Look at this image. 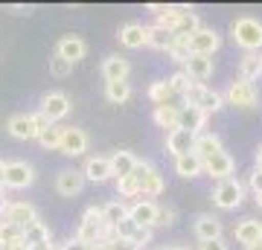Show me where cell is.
<instances>
[{"label":"cell","instance_id":"obj_1","mask_svg":"<svg viewBox=\"0 0 262 250\" xmlns=\"http://www.w3.org/2000/svg\"><path fill=\"white\" fill-rule=\"evenodd\" d=\"M230 35L245 53H256L262 47V24L256 18H236L230 24Z\"/></svg>","mask_w":262,"mask_h":250},{"label":"cell","instance_id":"obj_2","mask_svg":"<svg viewBox=\"0 0 262 250\" xmlns=\"http://www.w3.org/2000/svg\"><path fill=\"white\" fill-rule=\"evenodd\" d=\"M134 180H137V189H140V195L149 201V198H158V195H163V189H166V184H163V175H160L158 169L151 166L149 160H137V166H134Z\"/></svg>","mask_w":262,"mask_h":250},{"label":"cell","instance_id":"obj_3","mask_svg":"<svg viewBox=\"0 0 262 250\" xmlns=\"http://www.w3.org/2000/svg\"><path fill=\"white\" fill-rule=\"evenodd\" d=\"M184 99H187V105L198 108L201 113H215L225 105V99H222L213 87H207V84H189V90L184 93Z\"/></svg>","mask_w":262,"mask_h":250},{"label":"cell","instance_id":"obj_4","mask_svg":"<svg viewBox=\"0 0 262 250\" xmlns=\"http://www.w3.org/2000/svg\"><path fill=\"white\" fill-rule=\"evenodd\" d=\"M35 180V169L27 160H9L3 163V186L6 189H27Z\"/></svg>","mask_w":262,"mask_h":250},{"label":"cell","instance_id":"obj_5","mask_svg":"<svg viewBox=\"0 0 262 250\" xmlns=\"http://www.w3.org/2000/svg\"><path fill=\"white\" fill-rule=\"evenodd\" d=\"M222 47V38H219V32L210 27H198L192 35H187V50L189 56H213L215 50Z\"/></svg>","mask_w":262,"mask_h":250},{"label":"cell","instance_id":"obj_6","mask_svg":"<svg viewBox=\"0 0 262 250\" xmlns=\"http://www.w3.org/2000/svg\"><path fill=\"white\" fill-rule=\"evenodd\" d=\"M50 122L41 117V113H18V117H12L9 120V134L12 137H18V140H35L38 137V131L41 128H47Z\"/></svg>","mask_w":262,"mask_h":250},{"label":"cell","instance_id":"obj_7","mask_svg":"<svg viewBox=\"0 0 262 250\" xmlns=\"http://www.w3.org/2000/svg\"><path fill=\"white\" fill-rule=\"evenodd\" d=\"M242 195H245V186L236 177H227V180H222V184L215 186L213 204L219 210H236V207L242 204Z\"/></svg>","mask_w":262,"mask_h":250},{"label":"cell","instance_id":"obj_8","mask_svg":"<svg viewBox=\"0 0 262 250\" xmlns=\"http://www.w3.org/2000/svg\"><path fill=\"white\" fill-rule=\"evenodd\" d=\"M41 117L50 122V125H56L58 120H64L67 113H70V99H67V93L61 90H50L44 99H41Z\"/></svg>","mask_w":262,"mask_h":250},{"label":"cell","instance_id":"obj_9","mask_svg":"<svg viewBox=\"0 0 262 250\" xmlns=\"http://www.w3.org/2000/svg\"><path fill=\"white\" fill-rule=\"evenodd\" d=\"M227 102L236 105V108H256V102H259V90H256V84L245 82V79L230 82V87H227Z\"/></svg>","mask_w":262,"mask_h":250},{"label":"cell","instance_id":"obj_10","mask_svg":"<svg viewBox=\"0 0 262 250\" xmlns=\"http://www.w3.org/2000/svg\"><path fill=\"white\" fill-rule=\"evenodd\" d=\"M3 221H9V224H15V227H20V230H27L32 221H38V210L32 204H27V201H9L6 213H3Z\"/></svg>","mask_w":262,"mask_h":250},{"label":"cell","instance_id":"obj_11","mask_svg":"<svg viewBox=\"0 0 262 250\" xmlns=\"http://www.w3.org/2000/svg\"><path fill=\"white\" fill-rule=\"evenodd\" d=\"M84 189V175L82 169H61L56 175V192L61 198H76Z\"/></svg>","mask_w":262,"mask_h":250},{"label":"cell","instance_id":"obj_12","mask_svg":"<svg viewBox=\"0 0 262 250\" xmlns=\"http://www.w3.org/2000/svg\"><path fill=\"white\" fill-rule=\"evenodd\" d=\"M58 151L67 154V157H79L88 151V134L82 128H61V143H58Z\"/></svg>","mask_w":262,"mask_h":250},{"label":"cell","instance_id":"obj_13","mask_svg":"<svg viewBox=\"0 0 262 250\" xmlns=\"http://www.w3.org/2000/svg\"><path fill=\"white\" fill-rule=\"evenodd\" d=\"M184 73H187V79L192 84H204V79H210V76H213V58H207V56H189L187 61H184Z\"/></svg>","mask_w":262,"mask_h":250},{"label":"cell","instance_id":"obj_14","mask_svg":"<svg viewBox=\"0 0 262 250\" xmlns=\"http://www.w3.org/2000/svg\"><path fill=\"white\" fill-rule=\"evenodd\" d=\"M84 53H88V44H84L79 35H64V38L56 44V56H61L64 61H70V64L82 61Z\"/></svg>","mask_w":262,"mask_h":250},{"label":"cell","instance_id":"obj_15","mask_svg":"<svg viewBox=\"0 0 262 250\" xmlns=\"http://www.w3.org/2000/svg\"><path fill=\"white\" fill-rule=\"evenodd\" d=\"M155 215H158V204L155 201H146V198H140V201H134V204L128 207V218L137 227H155Z\"/></svg>","mask_w":262,"mask_h":250},{"label":"cell","instance_id":"obj_16","mask_svg":"<svg viewBox=\"0 0 262 250\" xmlns=\"http://www.w3.org/2000/svg\"><path fill=\"white\" fill-rule=\"evenodd\" d=\"M204 172L219 177V180H227V177H233V157L222 148V151H215L210 160H204Z\"/></svg>","mask_w":262,"mask_h":250},{"label":"cell","instance_id":"obj_17","mask_svg":"<svg viewBox=\"0 0 262 250\" xmlns=\"http://www.w3.org/2000/svg\"><path fill=\"white\" fill-rule=\"evenodd\" d=\"M204 122H207V113H201L198 108H192V105L178 108V128L181 131H189V134L195 137V134L204 131Z\"/></svg>","mask_w":262,"mask_h":250},{"label":"cell","instance_id":"obj_18","mask_svg":"<svg viewBox=\"0 0 262 250\" xmlns=\"http://www.w3.org/2000/svg\"><path fill=\"white\" fill-rule=\"evenodd\" d=\"M189 15H195V12H192V6H166V12H163V15H158L155 27L166 29V32H175V29H178L181 24L189 18Z\"/></svg>","mask_w":262,"mask_h":250},{"label":"cell","instance_id":"obj_19","mask_svg":"<svg viewBox=\"0 0 262 250\" xmlns=\"http://www.w3.org/2000/svg\"><path fill=\"white\" fill-rule=\"evenodd\" d=\"M192 227H195V239L201 241V244H204V241H213V239H222V221L210 213L198 215Z\"/></svg>","mask_w":262,"mask_h":250},{"label":"cell","instance_id":"obj_20","mask_svg":"<svg viewBox=\"0 0 262 250\" xmlns=\"http://www.w3.org/2000/svg\"><path fill=\"white\" fill-rule=\"evenodd\" d=\"M131 73V64H128V58H122V56H108L102 61V76H105V82H125Z\"/></svg>","mask_w":262,"mask_h":250},{"label":"cell","instance_id":"obj_21","mask_svg":"<svg viewBox=\"0 0 262 250\" xmlns=\"http://www.w3.org/2000/svg\"><path fill=\"white\" fill-rule=\"evenodd\" d=\"M108 166H111V177H131L134 175V166H137V157L131 151H114L108 157Z\"/></svg>","mask_w":262,"mask_h":250},{"label":"cell","instance_id":"obj_22","mask_svg":"<svg viewBox=\"0 0 262 250\" xmlns=\"http://www.w3.org/2000/svg\"><path fill=\"white\" fill-rule=\"evenodd\" d=\"M233 236L239 244H256V241H262V224L256 221V218H242V221L233 227Z\"/></svg>","mask_w":262,"mask_h":250},{"label":"cell","instance_id":"obj_23","mask_svg":"<svg viewBox=\"0 0 262 250\" xmlns=\"http://www.w3.org/2000/svg\"><path fill=\"white\" fill-rule=\"evenodd\" d=\"M215 151H222V140L215 137V134H207V131L195 134V143H192V154H198L201 160H210Z\"/></svg>","mask_w":262,"mask_h":250},{"label":"cell","instance_id":"obj_24","mask_svg":"<svg viewBox=\"0 0 262 250\" xmlns=\"http://www.w3.org/2000/svg\"><path fill=\"white\" fill-rule=\"evenodd\" d=\"M84 180H94V184H105L111 177V166H108V157H88L82 169Z\"/></svg>","mask_w":262,"mask_h":250},{"label":"cell","instance_id":"obj_25","mask_svg":"<svg viewBox=\"0 0 262 250\" xmlns=\"http://www.w3.org/2000/svg\"><path fill=\"white\" fill-rule=\"evenodd\" d=\"M192 143H195V137L189 134V131H169V137H166V148L175 154V157H181V154H189L192 151Z\"/></svg>","mask_w":262,"mask_h":250},{"label":"cell","instance_id":"obj_26","mask_svg":"<svg viewBox=\"0 0 262 250\" xmlns=\"http://www.w3.org/2000/svg\"><path fill=\"white\" fill-rule=\"evenodd\" d=\"M0 247L3 250H20L24 247V230L15 227V224H9V221H0Z\"/></svg>","mask_w":262,"mask_h":250},{"label":"cell","instance_id":"obj_27","mask_svg":"<svg viewBox=\"0 0 262 250\" xmlns=\"http://www.w3.org/2000/svg\"><path fill=\"white\" fill-rule=\"evenodd\" d=\"M44 241H53V233H50L47 224L38 218V221H32L24 230V247L29 250V247H35V244H44Z\"/></svg>","mask_w":262,"mask_h":250},{"label":"cell","instance_id":"obj_28","mask_svg":"<svg viewBox=\"0 0 262 250\" xmlns=\"http://www.w3.org/2000/svg\"><path fill=\"white\" fill-rule=\"evenodd\" d=\"M120 44L128 47V50H140L146 44V27L143 24H125L120 29Z\"/></svg>","mask_w":262,"mask_h":250},{"label":"cell","instance_id":"obj_29","mask_svg":"<svg viewBox=\"0 0 262 250\" xmlns=\"http://www.w3.org/2000/svg\"><path fill=\"white\" fill-rule=\"evenodd\" d=\"M175 172H178L181 177H198L201 172H204V160L198 157V154H181V157H175Z\"/></svg>","mask_w":262,"mask_h":250},{"label":"cell","instance_id":"obj_30","mask_svg":"<svg viewBox=\"0 0 262 250\" xmlns=\"http://www.w3.org/2000/svg\"><path fill=\"white\" fill-rule=\"evenodd\" d=\"M239 73H242L245 82H251L253 79H259L262 76V56L259 53H245V58L239 61Z\"/></svg>","mask_w":262,"mask_h":250},{"label":"cell","instance_id":"obj_31","mask_svg":"<svg viewBox=\"0 0 262 250\" xmlns=\"http://www.w3.org/2000/svg\"><path fill=\"white\" fill-rule=\"evenodd\" d=\"M125 215H128V204H122V201H108V204L102 207V221H105L108 230H111L114 224H120Z\"/></svg>","mask_w":262,"mask_h":250},{"label":"cell","instance_id":"obj_32","mask_svg":"<svg viewBox=\"0 0 262 250\" xmlns=\"http://www.w3.org/2000/svg\"><path fill=\"white\" fill-rule=\"evenodd\" d=\"M155 122H158L160 128H178V105H158L155 108Z\"/></svg>","mask_w":262,"mask_h":250},{"label":"cell","instance_id":"obj_33","mask_svg":"<svg viewBox=\"0 0 262 250\" xmlns=\"http://www.w3.org/2000/svg\"><path fill=\"white\" fill-rule=\"evenodd\" d=\"M146 44L166 53L169 47H172V32H166V29H160V27H146Z\"/></svg>","mask_w":262,"mask_h":250},{"label":"cell","instance_id":"obj_34","mask_svg":"<svg viewBox=\"0 0 262 250\" xmlns=\"http://www.w3.org/2000/svg\"><path fill=\"white\" fill-rule=\"evenodd\" d=\"M105 96H108V102L122 105L131 96V84L128 82H108L105 84Z\"/></svg>","mask_w":262,"mask_h":250},{"label":"cell","instance_id":"obj_35","mask_svg":"<svg viewBox=\"0 0 262 250\" xmlns=\"http://www.w3.org/2000/svg\"><path fill=\"white\" fill-rule=\"evenodd\" d=\"M172 96H175V93H172V87H169L166 79H163V82H155L149 87V99L155 102V108H158V105H169L172 102Z\"/></svg>","mask_w":262,"mask_h":250},{"label":"cell","instance_id":"obj_36","mask_svg":"<svg viewBox=\"0 0 262 250\" xmlns=\"http://www.w3.org/2000/svg\"><path fill=\"white\" fill-rule=\"evenodd\" d=\"M35 140L44 148H50V151H53V148H58V143H61V125H47V128H41Z\"/></svg>","mask_w":262,"mask_h":250},{"label":"cell","instance_id":"obj_37","mask_svg":"<svg viewBox=\"0 0 262 250\" xmlns=\"http://www.w3.org/2000/svg\"><path fill=\"white\" fill-rule=\"evenodd\" d=\"M169 56L175 58V61H181V64H184V61H187L189 58V50H187V38H172V47H169L166 50Z\"/></svg>","mask_w":262,"mask_h":250},{"label":"cell","instance_id":"obj_38","mask_svg":"<svg viewBox=\"0 0 262 250\" xmlns=\"http://www.w3.org/2000/svg\"><path fill=\"white\" fill-rule=\"evenodd\" d=\"M111 230H114V239H131V236H134V230H137V224H134L128 215H125L120 224H114Z\"/></svg>","mask_w":262,"mask_h":250},{"label":"cell","instance_id":"obj_39","mask_svg":"<svg viewBox=\"0 0 262 250\" xmlns=\"http://www.w3.org/2000/svg\"><path fill=\"white\" fill-rule=\"evenodd\" d=\"M117 195H122V198H134V195H140L137 180H134V177H120V180H117Z\"/></svg>","mask_w":262,"mask_h":250},{"label":"cell","instance_id":"obj_40","mask_svg":"<svg viewBox=\"0 0 262 250\" xmlns=\"http://www.w3.org/2000/svg\"><path fill=\"white\" fill-rule=\"evenodd\" d=\"M166 82H169V87H172V93H187L189 84H192V82L187 79V73H184V70H178L175 76H169Z\"/></svg>","mask_w":262,"mask_h":250},{"label":"cell","instance_id":"obj_41","mask_svg":"<svg viewBox=\"0 0 262 250\" xmlns=\"http://www.w3.org/2000/svg\"><path fill=\"white\" fill-rule=\"evenodd\" d=\"M70 70H73V64H70V61H64L61 56H53V58H50V73H53V76L64 79V76L70 73Z\"/></svg>","mask_w":262,"mask_h":250},{"label":"cell","instance_id":"obj_42","mask_svg":"<svg viewBox=\"0 0 262 250\" xmlns=\"http://www.w3.org/2000/svg\"><path fill=\"white\" fill-rule=\"evenodd\" d=\"M82 224H91V227H105L102 207H88V210L82 213Z\"/></svg>","mask_w":262,"mask_h":250},{"label":"cell","instance_id":"obj_43","mask_svg":"<svg viewBox=\"0 0 262 250\" xmlns=\"http://www.w3.org/2000/svg\"><path fill=\"white\" fill-rule=\"evenodd\" d=\"M175 221V213L166 210V207H158V215H155V227H169Z\"/></svg>","mask_w":262,"mask_h":250},{"label":"cell","instance_id":"obj_44","mask_svg":"<svg viewBox=\"0 0 262 250\" xmlns=\"http://www.w3.org/2000/svg\"><path fill=\"white\" fill-rule=\"evenodd\" d=\"M128 241H134L137 247H143V244H149V241H151V230H149V227H137Z\"/></svg>","mask_w":262,"mask_h":250},{"label":"cell","instance_id":"obj_45","mask_svg":"<svg viewBox=\"0 0 262 250\" xmlns=\"http://www.w3.org/2000/svg\"><path fill=\"white\" fill-rule=\"evenodd\" d=\"M108 247L111 250H140L134 241H128V239H111L108 241Z\"/></svg>","mask_w":262,"mask_h":250},{"label":"cell","instance_id":"obj_46","mask_svg":"<svg viewBox=\"0 0 262 250\" xmlns=\"http://www.w3.org/2000/svg\"><path fill=\"white\" fill-rule=\"evenodd\" d=\"M198 250H230V247H227L225 239H213V241H204Z\"/></svg>","mask_w":262,"mask_h":250},{"label":"cell","instance_id":"obj_47","mask_svg":"<svg viewBox=\"0 0 262 250\" xmlns=\"http://www.w3.org/2000/svg\"><path fill=\"white\" fill-rule=\"evenodd\" d=\"M251 189H253V195H259V192H262V172H259V169H256V172L251 175Z\"/></svg>","mask_w":262,"mask_h":250},{"label":"cell","instance_id":"obj_48","mask_svg":"<svg viewBox=\"0 0 262 250\" xmlns=\"http://www.w3.org/2000/svg\"><path fill=\"white\" fill-rule=\"evenodd\" d=\"M61 250H88V244H82V241L73 236V239L67 241V244H61Z\"/></svg>","mask_w":262,"mask_h":250},{"label":"cell","instance_id":"obj_49","mask_svg":"<svg viewBox=\"0 0 262 250\" xmlns=\"http://www.w3.org/2000/svg\"><path fill=\"white\" fill-rule=\"evenodd\" d=\"M149 12H155V15H163V12H166V3H149Z\"/></svg>","mask_w":262,"mask_h":250},{"label":"cell","instance_id":"obj_50","mask_svg":"<svg viewBox=\"0 0 262 250\" xmlns=\"http://www.w3.org/2000/svg\"><path fill=\"white\" fill-rule=\"evenodd\" d=\"M88 250H111V247H108V241L99 239V241H94V244H88Z\"/></svg>","mask_w":262,"mask_h":250},{"label":"cell","instance_id":"obj_51","mask_svg":"<svg viewBox=\"0 0 262 250\" xmlns=\"http://www.w3.org/2000/svg\"><path fill=\"white\" fill-rule=\"evenodd\" d=\"M6 207H9V198H6V192L0 189V215L6 213Z\"/></svg>","mask_w":262,"mask_h":250},{"label":"cell","instance_id":"obj_52","mask_svg":"<svg viewBox=\"0 0 262 250\" xmlns=\"http://www.w3.org/2000/svg\"><path fill=\"white\" fill-rule=\"evenodd\" d=\"M29 250H58L53 241H44V244H35V247H29Z\"/></svg>","mask_w":262,"mask_h":250},{"label":"cell","instance_id":"obj_53","mask_svg":"<svg viewBox=\"0 0 262 250\" xmlns=\"http://www.w3.org/2000/svg\"><path fill=\"white\" fill-rule=\"evenodd\" d=\"M256 169L262 172V146H259V151H256Z\"/></svg>","mask_w":262,"mask_h":250},{"label":"cell","instance_id":"obj_54","mask_svg":"<svg viewBox=\"0 0 262 250\" xmlns=\"http://www.w3.org/2000/svg\"><path fill=\"white\" fill-rule=\"evenodd\" d=\"M245 250H262V241H256V244H248Z\"/></svg>","mask_w":262,"mask_h":250},{"label":"cell","instance_id":"obj_55","mask_svg":"<svg viewBox=\"0 0 262 250\" xmlns=\"http://www.w3.org/2000/svg\"><path fill=\"white\" fill-rule=\"evenodd\" d=\"M0 189H3V160H0Z\"/></svg>","mask_w":262,"mask_h":250},{"label":"cell","instance_id":"obj_56","mask_svg":"<svg viewBox=\"0 0 262 250\" xmlns=\"http://www.w3.org/2000/svg\"><path fill=\"white\" fill-rule=\"evenodd\" d=\"M160 250H189V247H160Z\"/></svg>","mask_w":262,"mask_h":250},{"label":"cell","instance_id":"obj_57","mask_svg":"<svg viewBox=\"0 0 262 250\" xmlns=\"http://www.w3.org/2000/svg\"><path fill=\"white\" fill-rule=\"evenodd\" d=\"M256 204H259V210H262V192H259V195H256Z\"/></svg>","mask_w":262,"mask_h":250},{"label":"cell","instance_id":"obj_58","mask_svg":"<svg viewBox=\"0 0 262 250\" xmlns=\"http://www.w3.org/2000/svg\"><path fill=\"white\" fill-rule=\"evenodd\" d=\"M20 250H24V247H20Z\"/></svg>","mask_w":262,"mask_h":250}]
</instances>
